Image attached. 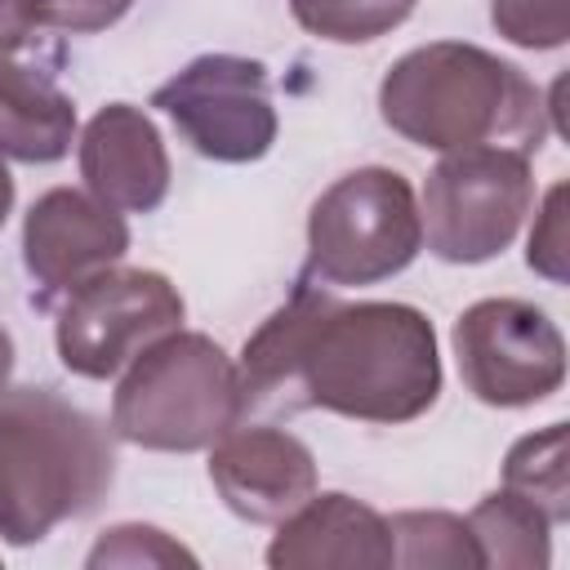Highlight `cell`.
Masks as SVG:
<instances>
[{
	"label": "cell",
	"mask_w": 570,
	"mask_h": 570,
	"mask_svg": "<svg viewBox=\"0 0 570 570\" xmlns=\"http://www.w3.org/2000/svg\"><path fill=\"white\" fill-rule=\"evenodd\" d=\"M116 481L107 428L53 387L0 396V539L13 548L49 539L85 517Z\"/></svg>",
	"instance_id": "3"
},
{
	"label": "cell",
	"mask_w": 570,
	"mask_h": 570,
	"mask_svg": "<svg viewBox=\"0 0 570 570\" xmlns=\"http://www.w3.org/2000/svg\"><path fill=\"white\" fill-rule=\"evenodd\" d=\"M9 209H13V178H9V169H4V160H0V227H4Z\"/></svg>",
	"instance_id": "25"
},
{
	"label": "cell",
	"mask_w": 570,
	"mask_h": 570,
	"mask_svg": "<svg viewBox=\"0 0 570 570\" xmlns=\"http://www.w3.org/2000/svg\"><path fill=\"white\" fill-rule=\"evenodd\" d=\"M80 178L89 196L120 214H151L169 196V151L151 116L134 102H107L80 134Z\"/></svg>",
	"instance_id": "12"
},
{
	"label": "cell",
	"mask_w": 570,
	"mask_h": 570,
	"mask_svg": "<svg viewBox=\"0 0 570 570\" xmlns=\"http://www.w3.org/2000/svg\"><path fill=\"white\" fill-rule=\"evenodd\" d=\"M76 102L13 53H0V156L22 165H53L71 151Z\"/></svg>",
	"instance_id": "14"
},
{
	"label": "cell",
	"mask_w": 570,
	"mask_h": 570,
	"mask_svg": "<svg viewBox=\"0 0 570 570\" xmlns=\"http://www.w3.org/2000/svg\"><path fill=\"white\" fill-rule=\"evenodd\" d=\"M183 294L151 267H107L76 285L58 312V361L80 379H116L156 338L183 325Z\"/></svg>",
	"instance_id": "7"
},
{
	"label": "cell",
	"mask_w": 570,
	"mask_h": 570,
	"mask_svg": "<svg viewBox=\"0 0 570 570\" xmlns=\"http://www.w3.org/2000/svg\"><path fill=\"white\" fill-rule=\"evenodd\" d=\"M454 356L468 392L494 410H525L566 383V338L525 298H481L454 321Z\"/></svg>",
	"instance_id": "9"
},
{
	"label": "cell",
	"mask_w": 570,
	"mask_h": 570,
	"mask_svg": "<svg viewBox=\"0 0 570 570\" xmlns=\"http://www.w3.org/2000/svg\"><path fill=\"white\" fill-rule=\"evenodd\" d=\"M129 249V227L120 209L102 205L89 191L53 187L45 191L22 223V263L40 285V303L71 294L89 276L116 267Z\"/></svg>",
	"instance_id": "10"
},
{
	"label": "cell",
	"mask_w": 570,
	"mask_h": 570,
	"mask_svg": "<svg viewBox=\"0 0 570 570\" xmlns=\"http://www.w3.org/2000/svg\"><path fill=\"white\" fill-rule=\"evenodd\" d=\"M209 481L227 512L249 525H281L298 503L316 494L312 450L272 423L227 428L209 445Z\"/></svg>",
	"instance_id": "11"
},
{
	"label": "cell",
	"mask_w": 570,
	"mask_h": 570,
	"mask_svg": "<svg viewBox=\"0 0 570 570\" xmlns=\"http://www.w3.org/2000/svg\"><path fill=\"white\" fill-rule=\"evenodd\" d=\"M31 36V9L27 0H0V53H13Z\"/></svg>",
	"instance_id": "23"
},
{
	"label": "cell",
	"mask_w": 570,
	"mask_h": 570,
	"mask_svg": "<svg viewBox=\"0 0 570 570\" xmlns=\"http://www.w3.org/2000/svg\"><path fill=\"white\" fill-rule=\"evenodd\" d=\"M534 209L530 156L512 147H463L445 151L423 183L419 223L423 240L441 263H490L499 258L525 214Z\"/></svg>",
	"instance_id": "6"
},
{
	"label": "cell",
	"mask_w": 570,
	"mask_h": 570,
	"mask_svg": "<svg viewBox=\"0 0 570 570\" xmlns=\"http://www.w3.org/2000/svg\"><path fill=\"white\" fill-rule=\"evenodd\" d=\"M240 414L236 361L196 330H174L138 352L111 396V432L156 454L209 450Z\"/></svg>",
	"instance_id": "4"
},
{
	"label": "cell",
	"mask_w": 570,
	"mask_h": 570,
	"mask_svg": "<svg viewBox=\"0 0 570 570\" xmlns=\"http://www.w3.org/2000/svg\"><path fill=\"white\" fill-rule=\"evenodd\" d=\"M503 485L530 499L552 525L570 521V468H566V423H548L521 436L503 459Z\"/></svg>",
	"instance_id": "16"
},
{
	"label": "cell",
	"mask_w": 570,
	"mask_h": 570,
	"mask_svg": "<svg viewBox=\"0 0 570 570\" xmlns=\"http://www.w3.org/2000/svg\"><path fill=\"white\" fill-rule=\"evenodd\" d=\"M85 566L89 570H102V566H129V570L134 566H196V552H187L178 539H169L156 525L125 521V525H111L98 534Z\"/></svg>",
	"instance_id": "19"
},
{
	"label": "cell",
	"mask_w": 570,
	"mask_h": 570,
	"mask_svg": "<svg viewBox=\"0 0 570 570\" xmlns=\"http://www.w3.org/2000/svg\"><path fill=\"white\" fill-rule=\"evenodd\" d=\"M151 107H160L174 120L191 151L218 165L263 160L281 129L267 67L240 53L191 58L151 94Z\"/></svg>",
	"instance_id": "8"
},
{
	"label": "cell",
	"mask_w": 570,
	"mask_h": 570,
	"mask_svg": "<svg viewBox=\"0 0 570 570\" xmlns=\"http://www.w3.org/2000/svg\"><path fill=\"white\" fill-rule=\"evenodd\" d=\"M468 530L476 539L481 566L543 570L552 561V521L508 485H499L468 512Z\"/></svg>",
	"instance_id": "15"
},
{
	"label": "cell",
	"mask_w": 570,
	"mask_h": 570,
	"mask_svg": "<svg viewBox=\"0 0 570 570\" xmlns=\"http://www.w3.org/2000/svg\"><path fill=\"white\" fill-rule=\"evenodd\" d=\"M267 566L272 570H330V566L387 570L396 566L392 525L370 503L343 490H325L298 503L281 521L276 539L267 543Z\"/></svg>",
	"instance_id": "13"
},
{
	"label": "cell",
	"mask_w": 570,
	"mask_h": 570,
	"mask_svg": "<svg viewBox=\"0 0 570 570\" xmlns=\"http://www.w3.org/2000/svg\"><path fill=\"white\" fill-rule=\"evenodd\" d=\"M419 249L423 223L414 187L387 165L334 178L307 214V276L334 289L401 276Z\"/></svg>",
	"instance_id": "5"
},
{
	"label": "cell",
	"mask_w": 570,
	"mask_h": 570,
	"mask_svg": "<svg viewBox=\"0 0 570 570\" xmlns=\"http://www.w3.org/2000/svg\"><path fill=\"white\" fill-rule=\"evenodd\" d=\"M392 548L396 566L410 570H481L476 539L468 530V517L454 512H396L392 521Z\"/></svg>",
	"instance_id": "17"
},
{
	"label": "cell",
	"mask_w": 570,
	"mask_h": 570,
	"mask_svg": "<svg viewBox=\"0 0 570 570\" xmlns=\"http://www.w3.org/2000/svg\"><path fill=\"white\" fill-rule=\"evenodd\" d=\"M379 116L428 151L512 147L530 156L548 138V107L521 67L463 40L401 53L379 85Z\"/></svg>",
	"instance_id": "2"
},
{
	"label": "cell",
	"mask_w": 570,
	"mask_h": 570,
	"mask_svg": "<svg viewBox=\"0 0 570 570\" xmlns=\"http://www.w3.org/2000/svg\"><path fill=\"white\" fill-rule=\"evenodd\" d=\"M419 0H289L303 31L330 45H370L396 31Z\"/></svg>",
	"instance_id": "18"
},
{
	"label": "cell",
	"mask_w": 570,
	"mask_h": 570,
	"mask_svg": "<svg viewBox=\"0 0 570 570\" xmlns=\"http://www.w3.org/2000/svg\"><path fill=\"white\" fill-rule=\"evenodd\" d=\"M9 379H13V338H9V330L0 325V396L9 392Z\"/></svg>",
	"instance_id": "24"
},
{
	"label": "cell",
	"mask_w": 570,
	"mask_h": 570,
	"mask_svg": "<svg viewBox=\"0 0 570 570\" xmlns=\"http://www.w3.org/2000/svg\"><path fill=\"white\" fill-rule=\"evenodd\" d=\"M134 0H27L31 27L67 31V36H94L116 27L129 13Z\"/></svg>",
	"instance_id": "22"
},
{
	"label": "cell",
	"mask_w": 570,
	"mask_h": 570,
	"mask_svg": "<svg viewBox=\"0 0 570 570\" xmlns=\"http://www.w3.org/2000/svg\"><path fill=\"white\" fill-rule=\"evenodd\" d=\"M490 22L508 45L561 49L570 40V0H490Z\"/></svg>",
	"instance_id": "20"
},
{
	"label": "cell",
	"mask_w": 570,
	"mask_h": 570,
	"mask_svg": "<svg viewBox=\"0 0 570 570\" xmlns=\"http://www.w3.org/2000/svg\"><path fill=\"white\" fill-rule=\"evenodd\" d=\"M566 258H570V245H566V183H552L539 214H534V227H530V240H525V263L543 281L566 285Z\"/></svg>",
	"instance_id": "21"
},
{
	"label": "cell",
	"mask_w": 570,
	"mask_h": 570,
	"mask_svg": "<svg viewBox=\"0 0 570 570\" xmlns=\"http://www.w3.org/2000/svg\"><path fill=\"white\" fill-rule=\"evenodd\" d=\"M245 410H330L356 423H410L441 396L432 321L410 303H338L298 285L240 352Z\"/></svg>",
	"instance_id": "1"
}]
</instances>
